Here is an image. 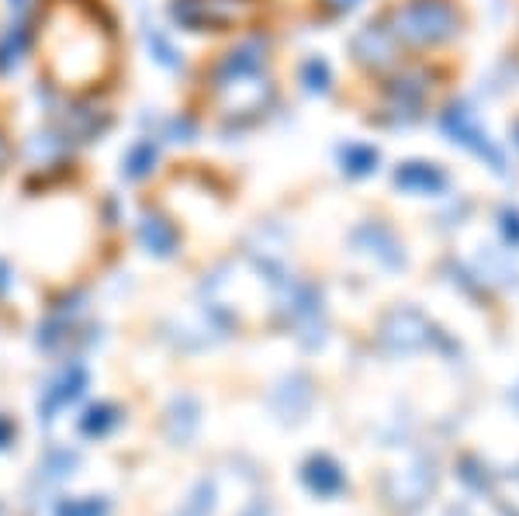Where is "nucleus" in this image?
Returning a JSON list of instances; mask_svg holds the SVG:
<instances>
[{
    "instance_id": "obj_1",
    "label": "nucleus",
    "mask_w": 519,
    "mask_h": 516,
    "mask_svg": "<svg viewBox=\"0 0 519 516\" xmlns=\"http://www.w3.org/2000/svg\"><path fill=\"white\" fill-rule=\"evenodd\" d=\"M471 0H378L340 49L336 94L374 129H409L454 101L475 56Z\"/></svg>"
},
{
    "instance_id": "obj_2",
    "label": "nucleus",
    "mask_w": 519,
    "mask_h": 516,
    "mask_svg": "<svg viewBox=\"0 0 519 516\" xmlns=\"http://www.w3.org/2000/svg\"><path fill=\"white\" fill-rule=\"evenodd\" d=\"M350 0H177V18L187 25L236 35H281L288 28L329 25Z\"/></svg>"
},
{
    "instance_id": "obj_3",
    "label": "nucleus",
    "mask_w": 519,
    "mask_h": 516,
    "mask_svg": "<svg viewBox=\"0 0 519 516\" xmlns=\"http://www.w3.org/2000/svg\"><path fill=\"white\" fill-rule=\"evenodd\" d=\"M11 437H14V426L7 423V420H0V447L11 444Z\"/></svg>"
}]
</instances>
